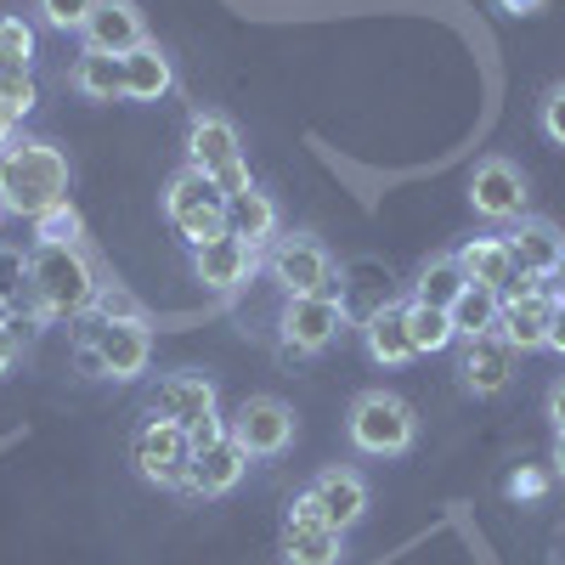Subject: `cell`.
<instances>
[{
    "label": "cell",
    "instance_id": "obj_5",
    "mask_svg": "<svg viewBox=\"0 0 565 565\" xmlns=\"http://www.w3.org/2000/svg\"><path fill=\"white\" fill-rule=\"evenodd\" d=\"M164 221L186 238V249L204 244V238H221L226 232V193L215 186V175H204L193 164L175 170L164 181Z\"/></svg>",
    "mask_w": 565,
    "mask_h": 565
},
{
    "label": "cell",
    "instance_id": "obj_38",
    "mask_svg": "<svg viewBox=\"0 0 565 565\" xmlns=\"http://www.w3.org/2000/svg\"><path fill=\"white\" fill-rule=\"evenodd\" d=\"M543 407H548L554 436H565V380H554V385H548V402H543Z\"/></svg>",
    "mask_w": 565,
    "mask_h": 565
},
{
    "label": "cell",
    "instance_id": "obj_1",
    "mask_svg": "<svg viewBox=\"0 0 565 565\" xmlns=\"http://www.w3.org/2000/svg\"><path fill=\"white\" fill-rule=\"evenodd\" d=\"M23 282L45 322H79V317H90V306L103 295V282L90 271V260L79 255V244H34L23 260Z\"/></svg>",
    "mask_w": 565,
    "mask_h": 565
},
{
    "label": "cell",
    "instance_id": "obj_6",
    "mask_svg": "<svg viewBox=\"0 0 565 565\" xmlns=\"http://www.w3.org/2000/svg\"><path fill=\"white\" fill-rule=\"evenodd\" d=\"M130 463H136V476L148 481V487L181 492L186 487V469H193V441H186L181 424L141 413V424L130 430Z\"/></svg>",
    "mask_w": 565,
    "mask_h": 565
},
{
    "label": "cell",
    "instance_id": "obj_11",
    "mask_svg": "<svg viewBox=\"0 0 565 565\" xmlns=\"http://www.w3.org/2000/svg\"><path fill=\"white\" fill-rule=\"evenodd\" d=\"M526 175L514 159L492 153L476 164V175H469V210H476L481 221H526Z\"/></svg>",
    "mask_w": 565,
    "mask_h": 565
},
{
    "label": "cell",
    "instance_id": "obj_2",
    "mask_svg": "<svg viewBox=\"0 0 565 565\" xmlns=\"http://www.w3.org/2000/svg\"><path fill=\"white\" fill-rule=\"evenodd\" d=\"M0 199H7V215H45L52 204L68 199V159L63 148L40 136H12V148H0Z\"/></svg>",
    "mask_w": 565,
    "mask_h": 565
},
{
    "label": "cell",
    "instance_id": "obj_22",
    "mask_svg": "<svg viewBox=\"0 0 565 565\" xmlns=\"http://www.w3.org/2000/svg\"><path fill=\"white\" fill-rule=\"evenodd\" d=\"M170 85H175V68L153 40L125 57V103H159V97H170Z\"/></svg>",
    "mask_w": 565,
    "mask_h": 565
},
{
    "label": "cell",
    "instance_id": "obj_44",
    "mask_svg": "<svg viewBox=\"0 0 565 565\" xmlns=\"http://www.w3.org/2000/svg\"><path fill=\"white\" fill-rule=\"evenodd\" d=\"M548 463H554V481H565V436H554V458Z\"/></svg>",
    "mask_w": 565,
    "mask_h": 565
},
{
    "label": "cell",
    "instance_id": "obj_39",
    "mask_svg": "<svg viewBox=\"0 0 565 565\" xmlns=\"http://www.w3.org/2000/svg\"><path fill=\"white\" fill-rule=\"evenodd\" d=\"M548 351L565 356V300H554V322H548Z\"/></svg>",
    "mask_w": 565,
    "mask_h": 565
},
{
    "label": "cell",
    "instance_id": "obj_34",
    "mask_svg": "<svg viewBox=\"0 0 565 565\" xmlns=\"http://www.w3.org/2000/svg\"><path fill=\"white\" fill-rule=\"evenodd\" d=\"M537 119H543V136L554 141V148H565V85H554L548 97H543V114Z\"/></svg>",
    "mask_w": 565,
    "mask_h": 565
},
{
    "label": "cell",
    "instance_id": "obj_4",
    "mask_svg": "<svg viewBox=\"0 0 565 565\" xmlns=\"http://www.w3.org/2000/svg\"><path fill=\"white\" fill-rule=\"evenodd\" d=\"M345 436L367 458H402L418 436V418L396 391H362L345 413Z\"/></svg>",
    "mask_w": 565,
    "mask_h": 565
},
{
    "label": "cell",
    "instance_id": "obj_10",
    "mask_svg": "<svg viewBox=\"0 0 565 565\" xmlns=\"http://www.w3.org/2000/svg\"><path fill=\"white\" fill-rule=\"evenodd\" d=\"M232 441L249 458H282L295 441V407L277 396H244L232 413Z\"/></svg>",
    "mask_w": 565,
    "mask_h": 565
},
{
    "label": "cell",
    "instance_id": "obj_30",
    "mask_svg": "<svg viewBox=\"0 0 565 565\" xmlns=\"http://www.w3.org/2000/svg\"><path fill=\"white\" fill-rule=\"evenodd\" d=\"M79 232H85V221L68 199L52 204L45 215H34V244H79Z\"/></svg>",
    "mask_w": 565,
    "mask_h": 565
},
{
    "label": "cell",
    "instance_id": "obj_42",
    "mask_svg": "<svg viewBox=\"0 0 565 565\" xmlns=\"http://www.w3.org/2000/svg\"><path fill=\"white\" fill-rule=\"evenodd\" d=\"M548 295H554V300H565V255H559V266L548 271Z\"/></svg>",
    "mask_w": 565,
    "mask_h": 565
},
{
    "label": "cell",
    "instance_id": "obj_24",
    "mask_svg": "<svg viewBox=\"0 0 565 565\" xmlns=\"http://www.w3.org/2000/svg\"><path fill=\"white\" fill-rule=\"evenodd\" d=\"M548 322H554V295L514 300V306H503V317H498V334H503L514 351H537V345H548Z\"/></svg>",
    "mask_w": 565,
    "mask_h": 565
},
{
    "label": "cell",
    "instance_id": "obj_17",
    "mask_svg": "<svg viewBox=\"0 0 565 565\" xmlns=\"http://www.w3.org/2000/svg\"><path fill=\"white\" fill-rule=\"evenodd\" d=\"M232 159H244V141H238V125H232L226 114H193V125H186V164L215 175L226 170Z\"/></svg>",
    "mask_w": 565,
    "mask_h": 565
},
{
    "label": "cell",
    "instance_id": "obj_7",
    "mask_svg": "<svg viewBox=\"0 0 565 565\" xmlns=\"http://www.w3.org/2000/svg\"><path fill=\"white\" fill-rule=\"evenodd\" d=\"M345 328V295H295L277 317V334H282V362H300L317 356L340 340Z\"/></svg>",
    "mask_w": 565,
    "mask_h": 565
},
{
    "label": "cell",
    "instance_id": "obj_33",
    "mask_svg": "<svg viewBox=\"0 0 565 565\" xmlns=\"http://www.w3.org/2000/svg\"><path fill=\"white\" fill-rule=\"evenodd\" d=\"M90 317H103V322H148L141 300H136V295H125V289H103V295H97V306H90Z\"/></svg>",
    "mask_w": 565,
    "mask_h": 565
},
{
    "label": "cell",
    "instance_id": "obj_12",
    "mask_svg": "<svg viewBox=\"0 0 565 565\" xmlns=\"http://www.w3.org/2000/svg\"><path fill=\"white\" fill-rule=\"evenodd\" d=\"M193 277L204 282L210 295H232V289H244V282L255 277V244L232 238V232L193 244Z\"/></svg>",
    "mask_w": 565,
    "mask_h": 565
},
{
    "label": "cell",
    "instance_id": "obj_16",
    "mask_svg": "<svg viewBox=\"0 0 565 565\" xmlns=\"http://www.w3.org/2000/svg\"><path fill=\"white\" fill-rule=\"evenodd\" d=\"M244 469H249V452L238 447V441H215V447H204V452H193V469H186V498H226L232 487L244 481Z\"/></svg>",
    "mask_w": 565,
    "mask_h": 565
},
{
    "label": "cell",
    "instance_id": "obj_26",
    "mask_svg": "<svg viewBox=\"0 0 565 565\" xmlns=\"http://www.w3.org/2000/svg\"><path fill=\"white\" fill-rule=\"evenodd\" d=\"M469 289V277H463V266H458V255H436V260H424L418 266V277H413V300L418 306H441V311H452V300Z\"/></svg>",
    "mask_w": 565,
    "mask_h": 565
},
{
    "label": "cell",
    "instance_id": "obj_18",
    "mask_svg": "<svg viewBox=\"0 0 565 565\" xmlns=\"http://www.w3.org/2000/svg\"><path fill=\"white\" fill-rule=\"evenodd\" d=\"M277 554L282 565H340L345 559V532L328 526V521H282V537H277Z\"/></svg>",
    "mask_w": 565,
    "mask_h": 565
},
{
    "label": "cell",
    "instance_id": "obj_20",
    "mask_svg": "<svg viewBox=\"0 0 565 565\" xmlns=\"http://www.w3.org/2000/svg\"><path fill=\"white\" fill-rule=\"evenodd\" d=\"M458 266H463L469 282L498 289V295L514 282V271H521V266H514V255H509V238H503V232H492V238H469V244L458 249Z\"/></svg>",
    "mask_w": 565,
    "mask_h": 565
},
{
    "label": "cell",
    "instance_id": "obj_37",
    "mask_svg": "<svg viewBox=\"0 0 565 565\" xmlns=\"http://www.w3.org/2000/svg\"><path fill=\"white\" fill-rule=\"evenodd\" d=\"M543 492H548L543 469H521V476H509V498H543Z\"/></svg>",
    "mask_w": 565,
    "mask_h": 565
},
{
    "label": "cell",
    "instance_id": "obj_29",
    "mask_svg": "<svg viewBox=\"0 0 565 565\" xmlns=\"http://www.w3.org/2000/svg\"><path fill=\"white\" fill-rule=\"evenodd\" d=\"M0 108L12 119H29L40 108V85H34V68H0Z\"/></svg>",
    "mask_w": 565,
    "mask_h": 565
},
{
    "label": "cell",
    "instance_id": "obj_46",
    "mask_svg": "<svg viewBox=\"0 0 565 565\" xmlns=\"http://www.w3.org/2000/svg\"><path fill=\"white\" fill-rule=\"evenodd\" d=\"M0 215H7V199H0Z\"/></svg>",
    "mask_w": 565,
    "mask_h": 565
},
{
    "label": "cell",
    "instance_id": "obj_15",
    "mask_svg": "<svg viewBox=\"0 0 565 565\" xmlns=\"http://www.w3.org/2000/svg\"><path fill=\"white\" fill-rule=\"evenodd\" d=\"M514 351L503 334H476V340H463V362H458V373H463V391L469 396H498L509 380H514Z\"/></svg>",
    "mask_w": 565,
    "mask_h": 565
},
{
    "label": "cell",
    "instance_id": "obj_21",
    "mask_svg": "<svg viewBox=\"0 0 565 565\" xmlns=\"http://www.w3.org/2000/svg\"><path fill=\"white\" fill-rule=\"evenodd\" d=\"M503 238H509L514 266H521V271H537V277H548V271L559 266V255H565V238H559L548 221H514Z\"/></svg>",
    "mask_w": 565,
    "mask_h": 565
},
{
    "label": "cell",
    "instance_id": "obj_14",
    "mask_svg": "<svg viewBox=\"0 0 565 565\" xmlns=\"http://www.w3.org/2000/svg\"><path fill=\"white\" fill-rule=\"evenodd\" d=\"M79 40H85V52L130 57L136 45H148V29H141V12L130 7V0H97V12L85 18Z\"/></svg>",
    "mask_w": 565,
    "mask_h": 565
},
{
    "label": "cell",
    "instance_id": "obj_25",
    "mask_svg": "<svg viewBox=\"0 0 565 565\" xmlns=\"http://www.w3.org/2000/svg\"><path fill=\"white\" fill-rule=\"evenodd\" d=\"M68 85L85 103H125V57H103V52H79V63L68 68Z\"/></svg>",
    "mask_w": 565,
    "mask_h": 565
},
{
    "label": "cell",
    "instance_id": "obj_43",
    "mask_svg": "<svg viewBox=\"0 0 565 565\" xmlns=\"http://www.w3.org/2000/svg\"><path fill=\"white\" fill-rule=\"evenodd\" d=\"M12 136H18V119H12L7 108H0V148H12Z\"/></svg>",
    "mask_w": 565,
    "mask_h": 565
},
{
    "label": "cell",
    "instance_id": "obj_8",
    "mask_svg": "<svg viewBox=\"0 0 565 565\" xmlns=\"http://www.w3.org/2000/svg\"><path fill=\"white\" fill-rule=\"evenodd\" d=\"M289 514H295V521H328V526L351 532L367 514V481L356 476V469H322V476L295 498Z\"/></svg>",
    "mask_w": 565,
    "mask_h": 565
},
{
    "label": "cell",
    "instance_id": "obj_32",
    "mask_svg": "<svg viewBox=\"0 0 565 565\" xmlns=\"http://www.w3.org/2000/svg\"><path fill=\"white\" fill-rule=\"evenodd\" d=\"M34 12L45 29H85V18L97 12V0H34Z\"/></svg>",
    "mask_w": 565,
    "mask_h": 565
},
{
    "label": "cell",
    "instance_id": "obj_40",
    "mask_svg": "<svg viewBox=\"0 0 565 565\" xmlns=\"http://www.w3.org/2000/svg\"><path fill=\"white\" fill-rule=\"evenodd\" d=\"M12 362H18V334H12V328H0V380L12 373Z\"/></svg>",
    "mask_w": 565,
    "mask_h": 565
},
{
    "label": "cell",
    "instance_id": "obj_27",
    "mask_svg": "<svg viewBox=\"0 0 565 565\" xmlns=\"http://www.w3.org/2000/svg\"><path fill=\"white\" fill-rule=\"evenodd\" d=\"M452 328H458V340H476V334H498V317H503V300L498 289H481V282H469V289L452 300Z\"/></svg>",
    "mask_w": 565,
    "mask_h": 565
},
{
    "label": "cell",
    "instance_id": "obj_36",
    "mask_svg": "<svg viewBox=\"0 0 565 565\" xmlns=\"http://www.w3.org/2000/svg\"><path fill=\"white\" fill-rule=\"evenodd\" d=\"M215 186H221L226 199H232V193H249V186H255V181H249V164H244V159H232L226 170H215Z\"/></svg>",
    "mask_w": 565,
    "mask_h": 565
},
{
    "label": "cell",
    "instance_id": "obj_13",
    "mask_svg": "<svg viewBox=\"0 0 565 565\" xmlns=\"http://www.w3.org/2000/svg\"><path fill=\"white\" fill-rule=\"evenodd\" d=\"M148 418H170L181 424V430H193V424L204 413H215V380L210 373H170V380H159V391L148 396V407H141Z\"/></svg>",
    "mask_w": 565,
    "mask_h": 565
},
{
    "label": "cell",
    "instance_id": "obj_23",
    "mask_svg": "<svg viewBox=\"0 0 565 565\" xmlns=\"http://www.w3.org/2000/svg\"><path fill=\"white\" fill-rule=\"evenodd\" d=\"M226 232L232 238H244V244H271L277 238V204L271 193H260V186H249V193H232L226 199Z\"/></svg>",
    "mask_w": 565,
    "mask_h": 565
},
{
    "label": "cell",
    "instance_id": "obj_31",
    "mask_svg": "<svg viewBox=\"0 0 565 565\" xmlns=\"http://www.w3.org/2000/svg\"><path fill=\"white\" fill-rule=\"evenodd\" d=\"M34 63V23L0 18V68H29Z\"/></svg>",
    "mask_w": 565,
    "mask_h": 565
},
{
    "label": "cell",
    "instance_id": "obj_35",
    "mask_svg": "<svg viewBox=\"0 0 565 565\" xmlns=\"http://www.w3.org/2000/svg\"><path fill=\"white\" fill-rule=\"evenodd\" d=\"M232 436V418H221V413H204L193 430H186V441H193V452H204V447H215V441H226Z\"/></svg>",
    "mask_w": 565,
    "mask_h": 565
},
{
    "label": "cell",
    "instance_id": "obj_45",
    "mask_svg": "<svg viewBox=\"0 0 565 565\" xmlns=\"http://www.w3.org/2000/svg\"><path fill=\"white\" fill-rule=\"evenodd\" d=\"M0 328H12V295L0 289Z\"/></svg>",
    "mask_w": 565,
    "mask_h": 565
},
{
    "label": "cell",
    "instance_id": "obj_28",
    "mask_svg": "<svg viewBox=\"0 0 565 565\" xmlns=\"http://www.w3.org/2000/svg\"><path fill=\"white\" fill-rule=\"evenodd\" d=\"M407 334H413V351H418V356H436V351H447V345L458 340V328H452V317H447L441 306L407 300Z\"/></svg>",
    "mask_w": 565,
    "mask_h": 565
},
{
    "label": "cell",
    "instance_id": "obj_9",
    "mask_svg": "<svg viewBox=\"0 0 565 565\" xmlns=\"http://www.w3.org/2000/svg\"><path fill=\"white\" fill-rule=\"evenodd\" d=\"M271 277L282 295H340L334 289V255H328L311 232H289L271 244Z\"/></svg>",
    "mask_w": 565,
    "mask_h": 565
},
{
    "label": "cell",
    "instance_id": "obj_3",
    "mask_svg": "<svg viewBox=\"0 0 565 565\" xmlns=\"http://www.w3.org/2000/svg\"><path fill=\"white\" fill-rule=\"evenodd\" d=\"M74 362L90 373V380H141L153 362V334H148V322H103V317H90V328L74 340Z\"/></svg>",
    "mask_w": 565,
    "mask_h": 565
},
{
    "label": "cell",
    "instance_id": "obj_19",
    "mask_svg": "<svg viewBox=\"0 0 565 565\" xmlns=\"http://www.w3.org/2000/svg\"><path fill=\"white\" fill-rule=\"evenodd\" d=\"M362 345H367V356L380 362V367H402V362H413L418 351H413V334H407V306H380V311H367V322H362Z\"/></svg>",
    "mask_w": 565,
    "mask_h": 565
},
{
    "label": "cell",
    "instance_id": "obj_41",
    "mask_svg": "<svg viewBox=\"0 0 565 565\" xmlns=\"http://www.w3.org/2000/svg\"><path fill=\"white\" fill-rule=\"evenodd\" d=\"M543 7H548V0H498V12H509V18H532Z\"/></svg>",
    "mask_w": 565,
    "mask_h": 565
}]
</instances>
